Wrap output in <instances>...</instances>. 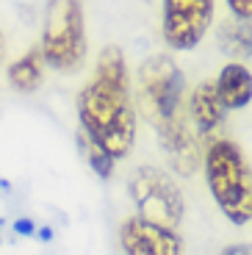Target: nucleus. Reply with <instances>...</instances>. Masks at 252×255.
Returning a JSON list of instances; mask_svg holds the SVG:
<instances>
[{
	"label": "nucleus",
	"instance_id": "39448f33",
	"mask_svg": "<svg viewBox=\"0 0 252 255\" xmlns=\"http://www.w3.org/2000/svg\"><path fill=\"white\" fill-rule=\"evenodd\" d=\"M127 194L133 200L136 217L172 230H177V225L183 222V214H186L183 194L164 169H158V166L133 169L130 180H127Z\"/></svg>",
	"mask_w": 252,
	"mask_h": 255
},
{
	"label": "nucleus",
	"instance_id": "ddd939ff",
	"mask_svg": "<svg viewBox=\"0 0 252 255\" xmlns=\"http://www.w3.org/2000/svg\"><path fill=\"white\" fill-rule=\"evenodd\" d=\"M78 147L83 150V158H86V164L92 166V172H95L97 178H100V180L111 178V175H114V164H117V161H114L103 147H97L92 139H86L81 130H78Z\"/></svg>",
	"mask_w": 252,
	"mask_h": 255
},
{
	"label": "nucleus",
	"instance_id": "9b49d317",
	"mask_svg": "<svg viewBox=\"0 0 252 255\" xmlns=\"http://www.w3.org/2000/svg\"><path fill=\"white\" fill-rule=\"evenodd\" d=\"M216 39L230 58H252V19H227L219 25Z\"/></svg>",
	"mask_w": 252,
	"mask_h": 255
},
{
	"label": "nucleus",
	"instance_id": "f8f14e48",
	"mask_svg": "<svg viewBox=\"0 0 252 255\" xmlns=\"http://www.w3.org/2000/svg\"><path fill=\"white\" fill-rule=\"evenodd\" d=\"M44 58L42 53L36 50H28L25 56H19L17 61H11V67H8V83H11L17 92H36L39 83H42L44 78Z\"/></svg>",
	"mask_w": 252,
	"mask_h": 255
},
{
	"label": "nucleus",
	"instance_id": "9d476101",
	"mask_svg": "<svg viewBox=\"0 0 252 255\" xmlns=\"http://www.w3.org/2000/svg\"><path fill=\"white\" fill-rule=\"evenodd\" d=\"M214 83L227 111H241L252 103V72L241 61H227Z\"/></svg>",
	"mask_w": 252,
	"mask_h": 255
},
{
	"label": "nucleus",
	"instance_id": "423d86ee",
	"mask_svg": "<svg viewBox=\"0 0 252 255\" xmlns=\"http://www.w3.org/2000/svg\"><path fill=\"white\" fill-rule=\"evenodd\" d=\"M216 0H161V36L166 47L189 53L200 45L214 22Z\"/></svg>",
	"mask_w": 252,
	"mask_h": 255
},
{
	"label": "nucleus",
	"instance_id": "2eb2a0df",
	"mask_svg": "<svg viewBox=\"0 0 252 255\" xmlns=\"http://www.w3.org/2000/svg\"><path fill=\"white\" fill-rule=\"evenodd\" d=\"M14 230H17L19 236H33L36 233V225L31 219H19V222H14Z\"/></svg>",
	"mask_w": 252,
	"mask_h": 255
},
{
	"label": "nucleus",
	"instance_id": "20e7f679",
	"mask_svg": "<svg viewBox=\"0 0 252 255\" xmlns=\"http://www.w3.org/2000/svg\"><path fill=\"white\" fill-rule=\"evenodd\" d=\"M139 109L155 133L186 117V75L164 53L139 64Z\"/></svg>",
	"mask_w": 252,
	"mask_h": 255
},
{
	"label": "nucleus",
	"instance_id": "7ed1b4c3",
	"mask_svg": "<svg viewBox=\"0 0 252 255\" xmlns=\"http://www.w3.org/2000/svg\"><path fill=\"white\" fill-rule=\"evenodd\" d=\"M44 64L56 72L81 70L86 58V17L83 0H47L42 19V42H39Z\"/></svg>",
	"mask_w": 252,
	"mask_h": 255
},
{
	"label": "nucleus",
	"instance_id": "1a4fd4ad",
	"mask_svg": "<svg viewBox=\"0 0 252 255\" xmlns=\"http://www.w3.org/2000/svg\"><path fill=\"white\" fill-rule=\"evenodd\" d=\"M186 111H189V122L200 139L216 136L227 120V109H225V103H222L219 92H216L214 81L197 83L194 89H191L189 100H186Z\"/></svg>",
	"mask_w": 252,
	"mask_h": 255
},
{
	"label": "nucleus",
	"instance_id": "0eeeda50",
	"mask_svg": "<svg viewBox=\"0 0 252 255\" xmlns=\"http://www.w3.org/2000/svg\"><path fill=\"white\" fill-rule=\"evenodd\" d=\"M120 244L125 255H183L177 230L161 228L141 217H130L120 228Z\"/></svg>",
	"mask_w": 252,
	"mask_h": 255
},
{
	"label": "nucleus",
	"instance_id": "dca6fc26",
	"mask_svg": "<svg viewBox=\"0 0 252 255\" xmlns=\"http://www.w3.org/2000/svg\"><path fill=\"white\" fill-rule=\"evenodd\" d=\"M222 255H252V244H233V247L222 250Z\"/></svg>",
	"mask_w": 252,
	"mask_h": 255
},
{
	"label": "nucleus",
	"instance_id": "6e6552de",
	"mask_svg": "<svg viewBox=\"0 0 252 255\" xmlns=\"http://www.w3.org/2000/svg\"><path fill=\"white\" fill-rule=\"evenodd\" d=\"M158 141H161V150L166 153L172 169L177 175H191L197 172V166L202 164V144H200V136L197 130L191 128L189 117H180L177 122H172L169 128L158 130Z\"/></svg>",
	"mask_w": 252,
	"mask_h": 255
},
{
	"label": "nucleus",
	"instance_id": "f03ea898",
	"mask_svg": "<svg viewBox=\"0 0 252 255\" xmlns=\"http://www.w3.org/2000/svg\"><path fill=\"white\" fill-rule=\"evenodd\" d=\"M202 166L219 211L233 225H247L252 219V169L241 147L230 139H214L202 153Z\"/></svg>",
	"mask_w": 252,
	"mask_h": 255
},
{
	"label": "nucleus",
	"instance_id": "4468645a",
	"mask_svg": "<svg viewBox=\"0 0 252 255\" xmlns=\"http://www.w3.org/2000/svg\"><path fill=\"white\" fill-rule=\"evenodd\" d=\"M236 19H252V0H225Z\"/></svg>",
	"mask_w": 252,
	"mask_h": 255
},
{
	"label": "nucleus",
	"instance_id": "f3484780",
	"mask_svg": "<svg viewBox=\"0 0 252 255\" xmlns=\"http://www.w3.org/2000/svg\"><path fill=\"white\" fill-rule=\"evenodd\" d=\"M6 58V39H3V31H0V61Z\"/></svg>",
	"mask_w": 252,
	"mask_h": 255
},
{
	"label": "nucleus",
	"instance_id": "f257e3e1",
	"mask_svg": "<svg viewBox=\"0 0 252 255\" xmlns=\"http://www.w3.org/2000/svg\"><path fill=\"white\" fill-rule=\"evenodd\" d=\"M78 125L81 133L103 147L114 161L130 155L136 144V106L127 61L120 47L108 45L97 58L95 72L78 95Z\"/></svg>",
	"mask_w": 252,
	"mask_h": 255
}]
</instances>
